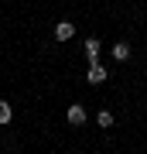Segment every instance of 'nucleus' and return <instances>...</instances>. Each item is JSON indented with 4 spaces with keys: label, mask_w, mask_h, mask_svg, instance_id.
Wrapping results in <instances>:
<instances>
[{
    "label": "nucleus",
    "mask_w": 147,
    "mask_h": 154,
    "mask_svg": "<svg viewBox=\"0 0 147 154\" xmlns=\"http://www.w3.org/2000/svg\"><path fill=\"white\" fill-rule=\"evenodd\" d=\"M11 116H14L11 103H7V99H0V127H4V123H11Z\"/></svg>",
    "instance_id": "nucleus-6"
},
{
    "label": "nucleus",
    "mask_w": 147,
    "mask_h": 154,
    "mask_svg": "<svg viewBox=\"0 0 147 154\" xmlns=\"http://www.w3.org/2000/svg\"><path fill=\"white\" fill-rule=\"evenodd\" d=\"M130 55H133V51H130L127 41H116V45H113V58H116V62H130Z\"/></svg>",
    "instance_id": "nucleus-5"
},
{
    "label": "nucleus",
    "mask_w": 147,
    "mask_h": 154,
    "mask_svg": "<svg viewBox=\"0 0 147 154\" xmlns=\"http://www.w3.org/2000/svg\"><path fill=\"white\" fill-rule=\"evenodd\" d=\"M106 79H109V72H106L103 65H89V72H86V82L99 86V82H106Z\"/></svg>",
    "instance_id": "nucleus-2"
},
{
    "label": "nucleus",
    "mask_w": 147,
    "mask_h": 154,
    "mask_svg": "<svg viewBox=\"0 0 147 154\" xmlns=\"http://www.w3.org/2000/svg\"><path fill=\"white\" fill-rule=\"evenodd\" d=\"M65 116H69V123H72V127H82V123H86V110H82L79 103H72Z\"/></svg>",
    "instance_id": "nucleus-3"
},
{
    "label": "nucleus",
    "mask_w": 147,
    "mask_h": 154,
    "mask_svg": "<svg viewBox=\"0 0 147 154\" xmlns=\"http://www.w3.org/2000/svg\"><path fill=\"white\" fill-rule=\"evenodd\" d=\"M96 123H99V127H113V113H109V110H99Z\"/></svg>",
    "instance_id": "nucleus-7"
},
{
    "label": "nucleus",
    "mask_w": 147,
    "mask_h": 154,
    "mask_svg": "<svg viewBox=\"0 0 147 154\" xmlns=\"http://www.w3.org/2000/svg\"><path fill=\"white\" fill-rule=\"evenodd\" d=\"M69 38H75V24L72 21H58L55 24V41H69Z\"/></svg>",
    "instance_id": "nucleus-1"
},
{
    "label": "nucleus",
    "mask_w": 147,
    "mask_h": 154,
    "mask_svg": "<svg viewBox=\"0 0 147 154\" xmlns=\"http://www.w3.org/2000/svg\"><path fill=\"white\" fill-rule=\"evenodd\" d=\"M86 58L89 65H99V38H86Z\"/></svg>",
    "instance_id": "nucleus-4"
}]
</instances>
